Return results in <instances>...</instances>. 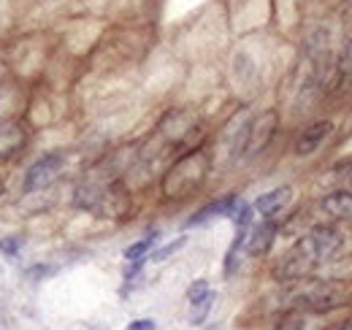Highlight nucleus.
<instances>
[{
    "label": "nucleus",
    "instance_id": "obj_6",
    "mask_svg": "<svg viewBox=\"0 0 352 330\" xmlns=\"http://www.w3.org/2000/svg\"><path fill=\"white\" fill-rule=\"evenodd\" d=\"M333 127L336 124L331 120H314L309 122L304 130H298L296 141H293V155L296 157H311L314 152H320V146L333 135Z\"/></svg>",
    "mask_w": 352,
    "mask_h": 330
},
{
    "label": "nucleus",
    "instance_id": "obj_1",
    "mask_svg": "<svg viewBox=\"0 0 352 330\" xmlns=\"http://www.w3.org/2000/svg\"><path fill=\"white\" fill-rule=\"evenodd\" d=\"M209 170H212V157L206 149L195 146V149L182 152L160 182L163 198L166 201H184V198L195 195L204 187Z\"/></svg>",
    "mask_w": 352,
    "mask_h": 330
},
{
    "label": "nucleus",
    "instance_id": "obj_4",
    "mask_svg": "<svg viewBox=\"0 0 352 330\" xmlns=\"http://www.w3.org/2000/svg\"><path fill=\"white\" fill-rule=\"evenodd\" d=\"M279 130V114L274 109H265L261 114H252L250 120V133H247V146H244V157H258L268 149V144L274 141Z\"/></svg>",
    "mask_w": 352,
    "mask_h": 330
},
{
    "label": "nucleus",
    "instance_id": "obj_21",
    "mask_svg": "<svg viewBox=\"0 0 352 330\" xmlns=\"http://www.w3.org/2000/svg\"><path fill=\"white\" fill-rule=\"evenodd\" d=\"M82 330H103V328H98V325H85Z\"/></svg>",
    "mask_w": 352,
    "mask_h": 330
},
{
    "label": "nucleus",
    "instance_id": "obj_11",
    "mask_svg": "<svg viewBox=\"0 0 352 330\" xmlns=\"http://www.w3.org/2000/svg\"><path fill=\"white\" fill-rule=\"evenodd\" d=\"M333 68H336L339 84L352 82V30L344 36V41H342L336 57H333Z\"/></svg>",
    "mask_w": 352,
    "mask_h": 330
},
{
    "label": "nucleus",
    "instance_id": "obj_3",
    "mask_svg": "<svg viewBox=\"0 0 352 330\" xmlns=\"http://www.w3.org/2000/svg\"><path fill=\"white\" fill-rule=\"evenodd\" d=\"M304 236H307L309 247L314 249L320 265L336 260V257L342 254V249H344V233H342V228H339L336 222H320V225H311Z\"/></svg>",
    "mask_w": 352,
    "mask_h": 330
},
{
    "label": "nucleus",
    "instance_id": "obj_8",
    "mask_svg": "<svg viewBox=\"0 0 352 330\" xmlns=\"http://www.w3.org/2000/svg\"><path fill=\"white\" fill-rule=\"evenodd\" d=\"M290 201H293V187L282 184V187H274V190H268L263 195H258L252 208H255V214H261L265 219H276L287 208Z\"/></svg>",
    "mask_w": 352,
    "mask_h": 330
},
{
    "label": "nucleus",
    "instance_id": "obj_19",
    "mask_svg": "<svg viewBox=\"0 0 352 330\" xmlns=\"http://www.w3.org/2000/svg\"><path fill=\"white\" fill-rule=\"evenodd\" d=\"M6 195V182H3V176H0V198Z\"/></svg>",
    "mask_w": 352,
    "mask_h": 330
},
{
    "label": "nucleus",
    "instance_id": "obj_16",
    "mask_svg": "<svg viewBox=\"0 0 352 330\" xmlns=\"http://www.w3.org/2000/svg\"><path fill=\"white\" fill-rule=\"evenodd\" d=\"M206 292H212V287H209V282L206 279H195L190 287H187V300L192 303V300H198V298H204Z\"/></svg>",
    "mask_w": 352,
    "mask_h": 330
},
{
    "label": "nucleus",
    "instance_id": "obj_17",
    "mask_svg": "<svg viewBox=\"0 0 352 330\" xmlns=\"http://www.w3.org/2000/svg\"><path fill=\"white\" fill-rule=\"evenodd\" d=\"M125 330H157V325H155V320H133Z\"/></svg>",
    "mask_w": 352,
    "mask_h": 330
},
{
    "label": "nucleus",
    "instance_id": "obj_9",
    "mask_svg": "<svg viewBox=\"0 0 352 330\" xmlns=\"http://www.w3.org/2000/svg\"><path fill=\"white\" fill-rule=\"evenodd\" d=\"M320 211L331 222H352V190H331L320 198Z\"/></svg>",
    "mask_w": 352,
    "mask_h": 330
},
{
    "label": "nucleus",
    "instance_id": "obj_22",
    "mask_svg": "<svg viewBox=\"0 0 352 330\" xmlns=\"http://www.w3.org/2000/svg\"><path fill=\"white\" fill-rule=\"evenodd\" d=\"M212 330H214V328H212Z\"/></svg>",
    "mask_w": 352,
    "mask_h": 330
},
{
    "label": "nucleus",
    "instance_id": "obj_10",
    "mask_svg": "<svg viewBox=\"0 0 352 330\" xmlns=\"http://www.w3.org/2000/svg\"><path fill=\"white\" fill-rule=\"evenodd\" d=\"M241 195H236V192H228V195H222V198H214V201H209L206 206H201L190 219H187V228H198V225H206V222H212V219H220V217H230V211L236 206V201H239Z\"/></svg>",
    "mask_w": 352,
    "mask_h": 330
},
{
    "label": "nucleus",
    "instance_id": "obj_15",
    "mask_svg": "<svg viewBox=\"0 0 352 330\" xmlns=\"http://www.w3.org/2000/svg\"><path fill=\"white\" fill-rule=\"evenodd\" d=\"M22 247H25V239L22 236H3L0 239V254L3 257H16Z\"/></svg>",
    "mask_w": 352,
    "mask_h": 330
},
{
    "label": "nucleus",
    "instance_id": "obj_7",
    "mask_svg": "<svg viewBox=\"0 0 352 330\" xmlns=\"http://www.w3.org/2000/svg\"><path fill=\"white\" fill-rule=\"evenodd\" d=\"M279 236V219H261V222H252L250 233H247V257H265L274 241Z\"/></svg>",
    "mask_w": 352,
    "mask_h": 330
},
{
    "label": "nucleus",
    "instance_id": "obj_18",
    "mask_svg": "<svg viewBox=\"0 0 352 330\" xmlns=\"http://www.w3.org/2000/svg\"><path fill=\"white\" fill-rule=\"evenodd\" d=\"M274 330H301V320H296V317L293 320H285L282 325H276Z\"/></svg>",
    "mask_w": 352,
    "mask_h": 330
},
{
    "label": "nucleus",
    "instance_id": "obj_2",
    "mask_svg": "<svg viewBox=\"0 0 352 330\" xmlns=\"http://www.w3.org/2000/svg\"><path fill=\"white\" fill-rule=\"evenodd\" d=\"M296 289L290 295V300L296 303V309H304L311 314H328L339 306H344L352 298V289L347 282H336V279H301L293 282Z\"/></svg>",
    "mask_w": 352,
    "mask_h": 330
},
{
    "label": "nucleus",
    "instance_id": "obj_12",
    "mask_svg": "<svg viewBox=\"0 0 352 330\" xmlns=\"http://www.w3.org/2000/svg\"><path fill=\"white\" fill-rule=\"evenodd\" d=\"M157 244V230H149L144 239H138L135 244L125 249V263H135V260H146L152 254V249Z\"/></svg>",
    "mask_w": 352,
    "mask_h": 330
},
{
    "label": "nucleus",
    "instance_id": "obj_14",
    "mask_svg": "<svg viewBox=\"0 0 352 330\" xmlns=\"http://www.w3.org/2000/svg\"><path fill=\"white\" fill-rule=\"evenodd\" d=\"M184 244H187V236H179V239H174V241H171V244L155 249V252L149 254V260H152V263H166L168 257H174L179 249H184Z\"/></svg>",
    "mask_w": 352,
    "mask_h": 330
},
{
    "label": "nucleus",
    "instance_id": "obj_5",
    "mask_svg": "<svg viewBox=\"0 0 352 330\" xmlns=\"http://www.w3.org/2000/svg\"><path fill=\"white\" fill-rule=\"evenodd\" d=\"M63 168H65V155L63 152H49L44 157H38L25 173V192H38V190L52 187L60 179Z\"/></svg>",
    "mask_w": 352,
    "mask_h": 330
},
{
    "label": "nucleus",
    "instance_id": "obj_13",
    "mask_svg": "<svg viewBox=\"0 0 352 330\" xmlns=\"http://www.w3.org/2000/svg\"><path fill=\"white\" fill-rule=\"evenodd\" d=\"M214 300H217V292H214V289H212V292H206L204 298L192 300V303H190V325H204V322H206V317L212 314Z\"/></svg>",
    "mask_w": 352,
    "mask_h": 330
},
{
    "label": "nucleus",
    "instance_id": "obj_20",
    "mask_svg": "<svg viewBox=\"0 0 352 330\" xmlns=\"http://www.w3.org/2000/svg\"><path fill=\"white\" fill-rule=\"evenodd\" d=\"M342 6H344L347 11H352V0H342Z\"/></svg>",
    "mask_w": 352,
    "mask_h": 330
}]
</instances>
